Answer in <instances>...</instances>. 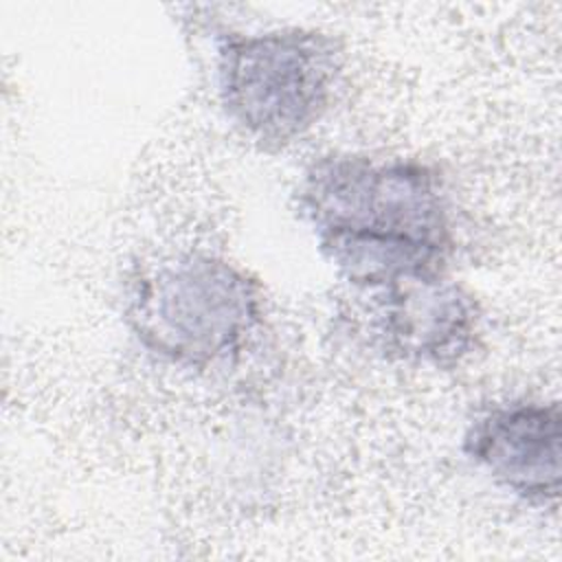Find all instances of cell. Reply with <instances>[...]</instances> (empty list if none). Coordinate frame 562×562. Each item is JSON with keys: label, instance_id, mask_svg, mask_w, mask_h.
<instances>
[{"label": "cell", "instance_id": "obj_5", "mask_svg": "<svg viewBox=\"0 0 562 562\" xmlns=\"http://www.w3.org/2000/svg\"><path fill=\"white\" fill-rule=\"evenodd\" d=\"M463 452L522 503L555 507L562 485L558 402L509 400L481 411L463 432Z\"/></svg>", "mask_w": 562, "mask_h": 562}, {"label": "cell", "instance_id": "obj_1", "mask_svg": "<svg viewBox=\"0 0 562 562\" xmlns=\"http://www.w3.org/2000/svg\"><path fill=\"white\" fill-rule=\"evenodd\" d=\"M296 213L351 290L443 274L454 250L443 180L415 158L318 156L299 180Z\"/></svg>", "mask_w": 562, "mask_h": 562}, {"label": "cell", "instance_id": "obj_4", "mask_svg": "<svg viewBox=\"0 0 562 562\" xmlns=\"http://www.w3.org/2000/svg\"><path fill=\"white\" fill-rule=\"evenodd\" d=\"M351 292V329L393 362L448 369L474 349L481 334L479 301L446 272Z\"/></svg>", "mask_w": 562, "mask_h": 562}, {"label": "cell", "instance_id": "obj_3", "mask_svg": "<svg viewBox=\"0 0 562 562\" xmlns=\"http://www.w3.org/2000/svg\"><path fill=\"white\" fill-rule=\"evenodd\" d=\"M342 68L338 40L318 29L226 33L215 50V90L226 119L250 143L279 151L327 114Z\"/></svg>", "mask_w": 562, "mask_h": 562}, {"label": "cell", "instance_id": "obj_2", "mask_svg": "<svg viewBox=\"0 0 562 562\" xmlns=\"http://www.w3.org/2000/svg\"><path fill=\"white\" fill-rule=\"evenodd\" d=\"M263 318V290L241 266L178 252L140 268L125 290L123 321L154 358L209 369L248 342Z\"/></svg>", "mask_w": 562, "mask_h": 562}]
</instances>
